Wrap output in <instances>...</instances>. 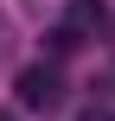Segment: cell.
<instances>
[{"label": "cell", "mask_w": 115, "mask_h": 121, "mask_svg": "<svg viewBox=\"0 0 115 121\" xmlns=\"http://www.w3.org/2000/svg\"><path fill=\"white\" fill-rule=\"evenodd\" d=\"M96 32H102V6H96V0H77V6L58 19V32H51V51H77V45L96 38Z\"/></svg>", "instance_id": "2"}, {"label": "cell", "mask_w": 115, "mask_h": 121, "mask_svg": "<svg viewBox=\"0 0 115 121\" xmlns=\"http://www.w3.org/2000/svg\"><path fill=\"white\" fill-rule=\"evenodd\" d=\"M77 121H115V115H109V108H83Z\"/></svg>", "instance_id": "3"}, {"label": "cell", "mask_w": 115, "mask_h": 121, "mask_svg": "<svg viewBox=\"0 0 115 121\" xmlns=\"http://www.w3.org/2000/svg\"><path fill=\"white\" fill-rule=\"evenodd\" d=\"M19 102L51 115V108L64 102V70H58V64H26V70H19Z\"/></svg>", "instance_id": "1"}, {"label": "cell", "mask_w": 115, "mask_h": 121, "mask_svg": "<svg viewBox=\"0 0 115 121\" xmlns=\"http://www.w3.org/2000/svg\"><path fill=\"white\" fill-rule=\"evenodd\" d=\"M0 121H13V115H6V108H0Z\"/></svg>", "instance_id": "4"}]
</instances>
